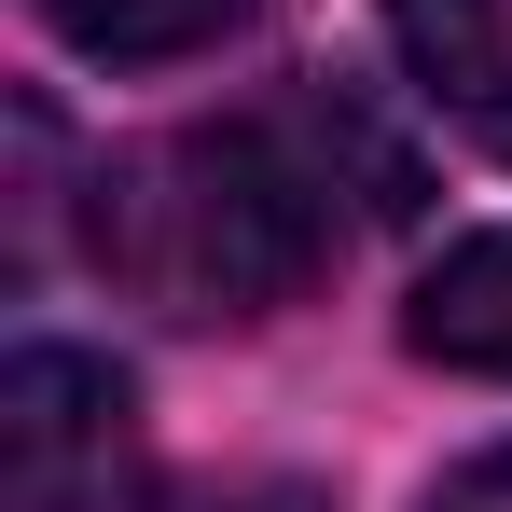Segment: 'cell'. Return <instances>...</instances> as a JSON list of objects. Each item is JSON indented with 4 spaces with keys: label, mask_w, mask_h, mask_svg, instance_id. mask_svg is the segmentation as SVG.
<instances>
[{
    "label": "cell",
    "mask_w": 512,
    "mask_h": 512,
    "mask_svg": "<svg viewBox=\"0 0 512 512\" xmlns=\"http://www.w3.org/2000/svg\"><path fill=\"white\" fill-rule=\"evenodd\" d=\"M263 512H305V499H263Z\"/></svg>",
    "instance_id": "52a82bcc"
},
{
    "label": "cell",
    "mask_w": 512,
    "mask_h": 512,
    "mask_svg": "<svg viewBox=\"0 0 512 512\" xmlns=\"http://www.w3.org/2000/svg\"><path fill=\"white\" fill-rule=\"evenodd\" d=\"M388 42L457 139L512 153V0H388Z\"/></svg>",
    "instance_id": "3957f363"
},
{
    "label": "cell",
    "mask_w": 512,
    "mask_h": 512,
    "mask_svg": "<svg viewBox=\"0 0 512 512\" xmlns=\"http://www.w3.org/2000/svg\"><path fill=\"white\" fill-rule=\"evenodd\" d=\"M0 499L14 512H139V416L125 374L84 346L0 360Z\"/></svg>",
    "instance_id": "7a4b0ae2"
},
{
    "label": "cell",
    "mask_w": 512,
    "mask_h": 512,
    "mask_svg": "<svg viewBox=\"0 0 512 512\" xmlns=\"http://www.w3.org/2000/svg\"><path fill=\"white\" fill-rule=\"evenodd\" d=\"M388 208H402V153H374L346 97H291L97 167V263L167 319H263L346 250V222Z\"/></svg>",
    "instance_id": "6da1fadb"
},
{
    "label": "cell",
    "mask_w": 512,
    "mask_h": 512,
    "mask_svg": "<svg viewBox=\"0 0 512 512\" xmlns=\"http://www.w3.org/2000/svg\"><path fill=\"white\" fill-rule=\"evenodd\" d=\"M429 512H512V443H499V457H471V471H457Z\"/></svg>",
    "instance_id": "8992f818"
},
{
    "label": "cell",
    "mask_w": 512,
    "mask_h": 512,
    "mask_svg": "<svg viewBox=\"0 0 512 512\" xmlns=\"http://www.w3.org/2000/svg\"><path fill=\"white\" fill-rule=\"evenodd\" d=\"M416 360H443V374H499L512 388V236H471V250H443L416 277Z\"/></svg>",
    "instance_id": "277c9868"
},
{
    "label": "cell",
    "mask_w": 512,
    "mask_h": 512,
    "mask_svg": "<svg viewBox=\"0 0 512 512\" xmlns=\"http://www.w3.org/2000/svg\"><path fill=\"white\" fill-rule=\"evenodd\" d=\"M250 0H42V28L56 42H84L111 70H153V56H194V42H222Z\"/></svg>",
    "instance_id": "5b68a950"
}]
</instances>
